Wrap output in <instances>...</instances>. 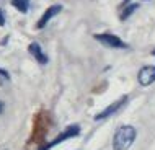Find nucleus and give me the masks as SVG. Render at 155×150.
<instances>
[{"label": "nucleus", "mask_w": 155, "mask_h": 150, "mask_svg": "<svg viewBox=\"0 0 155 150\" xmlns=\"http://www.w3.org/2000/svg\"><path fill=\"white\" fill-rule=\"evenodd\" d=\"M137 137V131L132 126H121L118 127L113 139V148L114 150H127L134 144Z\"/></svg>", "instance_id": "obj_1"}, {"label": "nucleus", "mask_w": 155, "mask_h": 150, "mask_svg": "<svg viewBox=\"0 0 155 150\" xmlns=\"http://www.w3.org/2000/svg\"><path fill=\"white\" fill-rule=\"evenodd\" d=\"M96 41H100L101 44H104L106 47H113V49H127V44L123 39H119L118 36L110 34V33H103V34H95L93 36Z\"/></svg>", "instance_id": "obj_2"}, {"label": "nucleus", "mask_w": 155, "mask_h": 150, "mask_svg": "<svg viewBox=\"0 0 155 150\" xmlns=\"http://www.w3.org/2000/svg\"><path fill=\"white\" fill-rule=\"evenodd\" d=\"M80 134V127L77 126V124H74V126H69L65 129L64 132L59 135V137H56V139L52 140L51 144H48V145H44L41 150H49V148H52V147H56V145H59L61 142H64V140H67V139H70V137H75V135H78Z\"/></svg>", "instance_id": "obj_3"}, {"label": "nucleus", "mask_w": 155, "mask_h": 150, "mask_svg": "<svg viewBox=\"0 0 155 150\" xmlns=\"http://www.w3.org/2000/svg\"><path fill=\"white\" fill-rule=\"evenodd\" d=\"M62 11V5H59V3H56V5H51L48 8V10L43 13V16L39 18V21H38V24H36V28L38 30H43V28L48 24L49 21H51V18H54L57 13H61Z\"/></svg>", "instance_id": "obj_4"}, {"label": "nucleus", "mask_w": 155, "mask_h": 150, "mask_svg": "<svg viewBox=\"0 0 155 150\" xmlns=\"http://www.w3.org/2000/svg\"><path fill=\"white\" fill-rule=\"evenodd\" d=\"M155 82V65H145L139 72V83L142 86H149Z\"/></svg>", "instance_id": "obj_5"}, {"label": "nucleus", "mask_w": 155, "mask_h": 150, "mask_svg": "<svg viewBox=\"0 0 155 150\" xmlns=\"http://www.w3.org/2000/svg\"><path fill=\"white\" fill-rule=\"evenodd\" d=\"M126 101H127V96H123V98H119L118 101H114L113 105H110V106L106 108V109H103L101 112H98V114L95 116V119H96V121H101V119H106V118H110V116H111V114H114V112L118 111V109H119V108L124 105Z\"/></svg>", "instance_id": "obj_6"}, {"label": "nucleus", "mask_w": 155, "mask_h": 150, "mask_svg": "<svg viewBox=\"0 0 155 150\" xmlns=\"http://www.w3.org/2000/svg\"><path fill=\"white\" fill-rule=\"evenodd\" d=\"M28 51H30V54L39 62V64H48V56L43 52V49H41V46L38 43H31L28 46Z\"/></svg>", "instance_id": "obj_7"}, {"label": "nucleus", "mask_w": 155, "mask_h": 150, "mask_svg": "<svg viewBox=\"0 0 155 150\" xmlns=\"http://www.w3.org/2000/svg\"><path fill=\"white\" fill-rule=\"evenodd\" d=\"M137 8H139V3H129V5H126V8L123 10V13H121V20H127L129 16L137 10Z\"/></svg>", "instance_id": "obj_8"}, {"label": "nucleus", "mask_w": 155, "mask_h": 150, "mask_svg": "<svg viewBox=\"0 0 155 150\" xmlns=\"http://www.w3.org/2000/svg\"><path fill=\"white\" fill-rule=\"evenodd\" d=\"M12 5H13L16 10H20L21 13H26L28 8H30V2H28V0H13Z\"/></svg>", "instance_id": "obj_9"}, {"label": "nucleus", "mask_w": 155, "mask_h": 150, "mask_svg": "<svg viewBox=\"0 0 155 150\" xmlns=\"http://www.w3.org/2000/svg\"><path fill=\"white\" fill-rule=\"evenodd\" d=\"M0 77H2L3 80H10V75H8V72L3 69H0Z\"/></svg>", "instance_id": "obj_10"}, {"label": "nucleus", "mask_w": 155, "mask_h": 150, "mask_svg": "<svg viewBox=\"0 0 155 150\" xmlns=\"http://www.w3.org/2000/svg\"><path fill=\"white\" fill-rule=\"evenodd\" d=\"M5 24V15H3V11L0 10V26H3Z\"/></svg>", "instance_id": "obj_11"}, {"label": "nucleus", "mask_w": 155, "mask_h": 150, "mask_svg": "<svg viewBox=\"0 0 155 150\" xmlns=\"http://www.w3.org/2000/svg\"><path fill=\"white\" fill-rule=\"evenodd\" d=\"M3 108H5V105H3V101H0V114L3 112Z\"/></svg>", "instance_id": "obj_12"}, {"label": "nucleus", "mask_w": 155, "mask_h": 150, "mask_svg": "<svg viewBox=\"0 0 155 150\" xmlns=\"http://www.w3.org/2000/svg\"><path fill=\"white\" fill-rule=\"evenodd\" d=\"M129 2H131V0H124V3H126V5H127V3H129Z\"/></svg>", "instance_id": "obj_13"}, {"label": "nucleus", "mask_w": 155, "mask_h": 150, "mask_svg": "<svg viewBox=\"0 0 155 150\" xmlns=\"http://www.w3.org/2000/svg\"><path fill=\"white\" fill-rule=\"evenodd\" d=\"M152 54H153V56H155V49H153V52H152Z\"/></svg>", "instance_id": "obj_14"}]
</instances>
